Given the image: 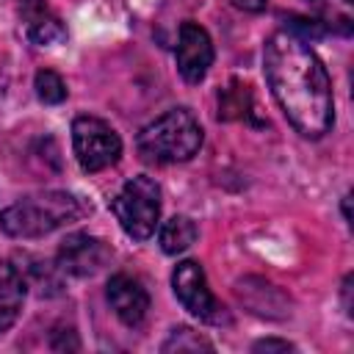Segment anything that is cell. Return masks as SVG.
I'll use <instances>...</instances> for the list:
<instances>
[{"label":"cell","mask_w":354,"mask_h":354,"mask_svg":"<svg viewBox=\"0 0 354 354\" xmlns=\"http://www.w3.org/2000/svg\"><path fill=\"white\" fill-rule=\"evenodd\" d=\"M263 66L271 94L288 122L304 138H321L332 127L335 102L329 75L307 39L288 28L277 30L266 41Z\"/></svg>","instance_id":"obj_1"},{"label":"cell","mask_w":354,"mask_h":354,"mask_svg":"<svg viewBox=\"0 0 354 354\" xmlns=\"http://www.w3.org/2000/svg\"><path fill=\"white\" fill-rule=\"evenodd\" d=\"M136 147L149 163H183L199 152L202 124L188 108H171L138 133Z\"/></svg>","instance_id":"obj_3"},{"label":"cell","mask_w":354,"mask_h":354,"mask_svg":"<svg viewBox=\"0 0 354 354\" xmlns=\"http://www.w3.org/2000/svg\"><path fill=\"white\" fill-rule=\"evenodd\" d=\"M33 86H36L39 100L47 102V105H58V102L66 100V83H64L61 75H55L53 69H39Z\"/></svg>","instance_id":"obj_13"},{"label":"cell","mask_w":354,"mask_h":354,"mask_svg":"<svg viewBox=\"0 0 354 354\" xmlns=\"http://www.w3.org/2000/svg\"><path fill=\"white\" fill-rule=\"evenodd\" d=\"M108 260H111L108 243L88 232H72L58 246V268L72 277H91Z\"/></svg>","instance_id":"obj_7"},{"label":"cell","mask_w":354,"mask_h":354,"mask_svg":"<svg viewBox=\"0 0 354 354\" xmlns=\"http://www.w3.org/2000/svg\"><path fill=\"white\" fill-rule=\"evenodd\" d=\"M199 348H205V351H213L210 340H205L199 332H194V329H188V326L171 329L169 340L163 343V351H199Z\"/></svg>","instance_id":"obj_14"},{"label":"cell","mask_w":354,"mask_h":354,"mask_svg":"<svg viewBox=\"0 0 354 354\" xmlns=\"http://www.w3.org/2000/svg\"><path fill=\"white\" fill-rule=\"evenodd\" d=\"M243 11H263L268 6V0H235Z\"/></svg>","instance_id":"obj_16"},{"label":"cell","mask_w":354,"mask_h":354,"mask_svg":"<svg viewBox=\"0 0 354 354\" xmlns=\"http://www.w3.org/2000/svg\"><path fill=\"white\" fill-rule=\"evenodd\" d=\"M108 301L113 307V313L119 315L122 324L127 326H138L147 318L149 310V293L141 285V279L130 277V274H113L108 279Z\"/></svg>","instance_id":"obj_9"},{"label":"cell","mask_w":354,"mask_h":354,"mask_svg":"<svg viewBox=\"0 0 354 354\" xmlns=\"http://www.w3.org/2000/svg\"><path fill=\"white\" fill-rule=\"evenodd\" d=\"M72 147L80 169L88 174L113 166L122 155L119 133L97 116H77L72 122Z\"/></svg>","instance_id":"obj_5"},{"label":"cell","mask_w":354,"mask_h":354,"mask_svg":"<svg viewBox=\"0 0 354 354\" xmlns=\"http://www.w3.org/2000/svg\"><path fill=\"white\" fill-rule=\"evenodd\" d=\"M111 210L133 241H147L160 218V188L152 177H130L111 199Z\"/></svg>","instance_id":"obj_4"},{"label":"cell","mask_w":354,"mask_h":354,"mask_svg":"<svg viewBox=\"0 0 354 354\" xmlns=\"http://www.w3.org/2000/svg\"><path fill=\"white\" fill-rule=\"evenodd\" d=\"M66 36L64 25L58 22V17L47 14V8L41 3H36V8H28V39L36 44H53L61 41Z\"/></svg>","instance_id":"obj_12"},{"label":"cell","mask_w":354,"mask_h":354,"mask_svg":"<svg viewBox=\"0 0 354 354\" xmlns=\"http://www.w3.org/2000/svg\"><path fill=\"white\" fill-rule=\"evenodd\" d=\"M171 288H174V296L180 299V304L196 315L199 321L205 324H227V310L218 304V299L210 293L207 288V279H205V271L196 260H183L177 263L174 274H171Z\"/></svg>","instance_id":"obj_6"},{"label":"cell","mask_w":354,"mask_h":354,"mask_svg":"<svg viewBox=\"0 0 354 354\" xmlns=\"http://www.w3.org/2000/svg\"><path fill=\"white\" fill-rule=\"evenodd\" d=\"M293 346L288 340H274V337H266V340H257L254 343V351H290Z\"/></svg>","instance_id":"obj_15"},{"label":"cell","mask_w":354,"mask_h":354,"mask_svg":"<svg viewBox=\"0 0 354 354\" xmlns=\"http://www.w3.org/2000/svg\"><path fill=\"white\" fill-rule=\"evenodd\" d=\"M158 241L166 254H180L196 241V224L188 216H171L169 221L160 224Z\"/></svg>","instance_id":"obj_11"},{"label":"cell","mask_w":354,"mask_h":354,"mask_svg":"<svg viewBox=\"0 0 354 354\" xmlns=\"http://www.w3.org/2000/svg\"><path fill=\"white\" fill-rule=\"evenodd\" d=\"M315 3H321V0H315ZM343 3H351V0H343Z\"/></svg>","instance_id":"obj_17"},{"label":"cell","mask_w":354,"mask_h":354,"mask_svg":"<svg viewBox=\"0 0 354 354\" xmlns=\"http://www.w3.org/2000/svg\"><path fill=\"white\" fill-rule=\"evenodd\" d=\"M174 55H177L180 75L188 83H199L213 64V41H210L207 30L196 22H183Z\"/></svg>","instance_id":"obj_8"},{"label":"cell","mask_w":354,"mask_h":354,"mask_svg":"<svg viewBox=\"0 0 354 354\" xmlns=\"http://www.w3.org/2000/svg\"><path fill=\"white\" fill-rule=\"evenodd\" d=\"M25 290H28V285H25L19 266L3 260L0 263V335L6 329H11V324L17 321V315L22 310Z\"/></svg>","instance_id":"obj_10"},{"label":"cell","mask_w":354,"mask_h":354,"mask_svg":"<svg viewBox=\"0 0 354 354\" xmlns=\"http://www.w3.org/2000/svg\"><path fill=\"white\" fill-rule=\"evenodd\" d=\"M80 216V202L66 191H41L25 196L0 213V230L11 238H41Z\"/></svg>","instance_id":"obj_2"}]
</instances>
